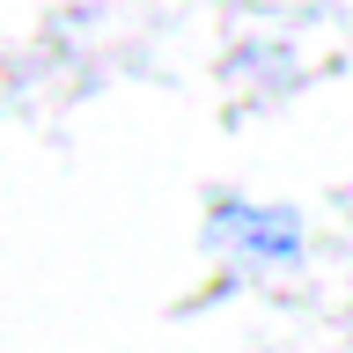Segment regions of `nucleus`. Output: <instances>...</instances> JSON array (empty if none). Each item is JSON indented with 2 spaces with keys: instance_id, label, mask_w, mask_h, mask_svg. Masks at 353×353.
I'll list each match as a JSON object with an SVG mask.
<instances>
[{
  "instance_id": "f257e3e1",
  "label": "nucleus",
  "mask_w": 353,
  "mask_h": 353,
  "mask_svg": "<svg viewBox=\"0 0 353 353\" xmlns=\"http://www.w3.org/2000/svg\"><path fill=\"white\" fill-rule=\"evenodd\" d=\"M214 243H228V250H243V258H258V265H287V258H302V221L287 214V206L236 199V206H214Z\"/></svg>"
}]
</instances>
